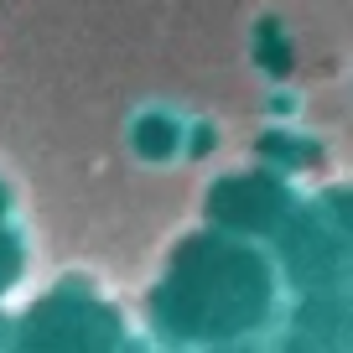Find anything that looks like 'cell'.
Instances as JSON below:
<instances>
[{"label":"cell","mask_w":353,"mask_h":353,"mask_svg":"<svg viewBox=\"0 0 353 353\" xmlns=\"http://www.w3.org/2000/svg\"><path fill=\"white\" fill-rule=\"evenodd\" d=\"M291 307L276 254L239 234H198L151 291V338L172 353L270 343Z\"/></svg>","instance_id":"6da1fadb"},{"label":"cell","mask_w":353,"mask_h":353,"mask_svg":"<svg viewBox=\"0 0 353 353\" xmlns=\"http://www.w3.org/2000/svg\"><path fill=\"white\" fill-rule=\"evenodd\" d=\"M276 353H353V291H301L276 327Z\"/></svg>","instance_id":"277c9868"},{"label":"cell","mask_w":353,"mask_h":353,"mask_svg":"<svg viewBox=\"0 0 353 353\" xmlns=\"http://www.w3.org/2000/svg\"><path fill=\"white\" fill-rule=\"evenodd\" d=\"M21 270H26V250H21V239H16L11 223H0V307L16 296V286H21Z\"/></svg>","instance_id":"5b68a950"},{"label":"cell","mask_w":353,"mask_h":353,"mask_svg":"<svg viewBox=\"0 0 353 353\" xmlns=\"http://www.w3.org/2000/svg\"><path fill=\"white\" fill-rule=\"evenodd\" d=\"M327 219H332V223H338V229L353 239V198H338V203H332V213H327Z\"/></svg>","instance_id":"8992f818"},{"label":"cell","mask_w":353,"mask_h":353,"mask_svg":"<svg viewBox=\"0 0 353 353\" xmlns=\"http://www.w3.org/2000/svg\"><path fill=\"white\" fill-rule=\"evenodd\" d=\"M125 312L88 281H57L21 312H0V353H125Z\"/></svg>","instance_id":"7a4b0ae2"},{"label":"cell","mask_w":353,"mask_h":353,"mask_svg":"<svg viewBox=\"0 0 353 353\" xmlns=\"http://www.w3.org/2000/svg\"><path fill=\"white\" fill-rule=\"evenodd\" d=\"M213 353H276V343H234V348H213Z\"/></svg>","instance_id":"52a82bcc"},{"label":"cell","mask_w":353,"mask_h":353,"mask_svg":"<svg viewBox=\"0 0 353 353\" xmlns=\"http://www.w3.org/2000/svg\"><path fill=\"white\" fill-rule=\"evenodd\" d=\"M276 265L291 296L353 291V239L327 213H291V223L276 234Z\"/></svg>","instance_id":"3957f363"}]
</instances>
